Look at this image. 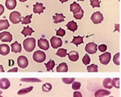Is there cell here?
<instances>
[{
    "label": "cell",
    "mask_w": 121,
    "mask_h": 97,
    "mask_svg": "<svg viewBox=\"0 0 121 97\" xmlns=\"http://www.w3.org/2000/svg\"><path fill=\"white\" fill-rule=\"evenodd\" d=\"M18 71V68L17 67H15V68H13V69H11V70H9L7 72H17Z\"/></svg>",
    "instance_id": "obj_43"
},
{
    "label": "cell",
    "mask_w": 121,
    "mask_h": 97,
    "mask_svg": "<svg viewBox=\"0 0 121 97\" xmlns=\"http://www.w3.org/2000/svg\"><path fill=\"white\" fill-rule=\"evenodd\" d=\"M32 32H34V30H33L32 28H30V27L27 26V27H24V28H23L21 33H22L24 36H31V35L32 34Z\"/></svg>",
    "instance_id": "obj_22"
},
{
    "label": "cell",
    "mask_w": 121,
    "mask_h": 97,
    "mask_svg": "<svg viewBox=\"0 0 121 97\" xmlns=\"http://www.w3.org/2000/svg\"><path fill=\"white\" fill-rule=\"evenodd\" d=\"M91 5L93 7H100V0H91Z\"/></svg>",
    "instance_id": "obj_36"
},
{
    "label": "cell",
    "mask_w": 121,
    "mask_h": 97,
    "mask_svg": "<svg viewBox=\"0 0 121 97\" xmlns=\"http://www.w3.org/2000/svg\"><path fill=\"white\" fill-rule=\"evenodd\" d=\"M54 24H58V23H61L65 20V16L61 13H55L54 15L52 16Z\"/></svg>",
    "instance_id": "obj_13"
},
{
    "label": "cell",
    "mask_w": 121,
    "mask_h": 97,
    "mask_svg": "<svg viewBox=\"0 0 121 97\" xmlns=\"http://www.w3.org/2000/svg\"><path fill=\"white\" fill-rule=\"evenodd\" d=\"M9 53H10L9 45H7V44H2L1 45H0V53H1V55L6 56Z\"/></svg>",
    "instance_id": "obj_16"
},
{
    "label": "cell",
    "mask_w": 121,
    "mask_h": 97,
    "mask_svg": "<svg viewBox=\"0 0 121 97\" xmlns=\"http://www.w3.org/2000/svg\"><path fill=\"white\" fill-rule=\"evenodd\" d=\"M21 82H27V83H40L41 80L36 78H23L20 79Z\"/></svg>",
    "instance_id": "obj_23"
},
{
    "label": "cell",
    "mask_w": 121,
    "mask_h": 97,
    "mask_svg": "<svg viewBox=\"0 0 121 97\" xmlns=\"http://www.w3.org/2000/svg\"><path fill=\"white\" fill-rule=\"evenodd\" d=\"M9 27H10L9 22L7 19H2V20L0 21V30L1 31L8 28Z\"/></svg>",
    "instance_id": "obj_26"
},
{
    "label": "cell",
    "mask_w": 121,
    "mask_h": 97,
    "mask_svg": "<svg viewBox=\"0 0 121 97\" xmlns=\"http://www.w3.org/2000/svg\"><path fill=\"white\" fill-rule=\"evenodd\" d=\"M112 79H110V78H107V79H105L103 82V86L107 89H112Z\"/></svg>",
    "instance_id": "obj_24"
},
{
    "label": "cell",
    "mask_w": 121,
    "mask_h": 97,
    "mask_svg": "<svg viewBox=\"0 0 121 97\" xmlns=\"http://www.w3.org/2000/svg\"><path fill=\"white\" fill-rule=\"evenodd\" d=\"M52 84L49 83H45L44 84H43L42 86V90L44 91V92H48L52 90Z\"/></svg>",
    "instance_id": "obj_31"
},
{
    "label": "cell",
    "mask_w": 121,
    "mask_h": 97,
    "mask_svg": "<svg viewBox=\"0 0 121 97\" xmlns=\"http://www.w3.org/2000/svg\"><path fill=\"white\" fill-rule=\"evenodd\" d=\"M82 7L78 3H76V2H73V3L70 4V11L73 13V14H77V13L80 12L82 11Z\"/></svg>",
    "instance_id": "obj_12"
},
{
    "label": "cell",
    "mask_w": 121,
    "mask_h": 97,
    "mask_svg": "<svg viewBox=\"0 0 121 97\" xmlns=\"http://www.w3.org/2000/svg\"><path fill=\"white\" fill-rule=\"evenodd\" d=\"M32 90H33V87H32V86L26 87V88H23L18 92V95H19V96H22V95L28 94V93H29L30 92H32Z\"/></svg>",
    "instance_id": "obj_27"
},
{
    "label": "cell",
    "mask_w": 121,
    "mask_h": 97,
    "mask_svg": "<svg viewBox=\"0 0 121 97\" xmlns=\"http://www.w3.org/2000/svg\"><path fill=\"white\" fill-rule=\"evenodd\" d=\"M113 62H114V63L116 64V65L117 66L120 65V53H119L115 54L114 57H113Z\"/></svg>",
    "instance_id": "obj_37"
},
{
    "label": "cell",
    "mask_w": 121,
    "mask_h": 97,
    "mask_svg": "<svg viewBox=\"0 0 121 97\" xmlns=\"http://www.w3.org/2000/svg\"><path fill=\"white\" fill-rule=\"evenodd\" d=\"M5 5L8 10H13L16 7V0H6Z\"/></svg>",
    "instance_id": "obj_19"
},
{
    "label": "cell",
    "mask_w": 121,
    "mask_h": 97,
    "mask_svg": "<svg viewBox=\"0 0 121 97\" xmlns=\"http://www.w3.org/2000/svg\"><path fill=\"white\" fill-rule=\"evenodd\" d=\"M83 15H84V11L82 10L80 12L77 13V14H73V17H74L76 19H82V18L83 17Z\"/></svg>",
    "instance_id": "obj_38"
},
{
    "label": "cell",
    "mask_w": 121,
    "mask_h": 97,
    "mask_svg": "<svg viewBox=\"0 0 121 97\" xmlns=\"http://www.w3.org/2000/svg\"><path fill=\"white\" fill-rule=\"evenodd\" d=\"M95 97H105V96H95Z\"/></svg>",
    "instance_id": "obj_48"
},
{
    "label": "cell",
    "mask_w": 121,
    "mask_h": 97,
    "mask_svg": "<svg viewBox=\"0 0 121 97\" xmlns=\"http://www.w3.org/2000/svg\"><path fill=\"white\" fill-rule=\"evenodd\" d=\"M1 71L2 72H4V70H3V66L1 65Z\"/></svg>",
    "instance_id": "obj_46"
},
{
    "label": "cell",
    "mask_w": 121,
    "mask_h": 97,
    "mask_svg": "<svg viewBox=\"0 0 121 97\" xmlns=\"http://www.w3.org/2000/svg\"><path fill=\"white\" fill-rule=\"evenodd\" d=\"M110 97H114V96H110Z\"/></svg>",
    "instance_id": "obj_51"
},
{
    "label": "cell",
    "mask_w": 121,
    "mask_h": 97,
    "mask_svg": "<svg viewBox=\"0 0 121 97\" xmlns=\"http://www.w3.org/2000/svg\"><path fill=\"white\" fill-rule=\"evenodd\" d=\"M83 43V37L82 36H73V40H72V44H74L75 45L78 46L79 44H82Z\"/></svg>",
    "instance_id": "obj_25"
},
{
    "label": "cell",
    "mask_w": 121,
    "mask_h": 97,
    "mask_svg": "<svg viewBox=\"0 0 121 97\" xmlns=\"http://www.w3.org/2000/svg\"><path fill=\"white\" fill-rule=\"evenodd\" d=\"M97 49H98V45L94 42H90L85 47L86 52L90 54H95L97 52Z\"/></svg>",
    "instance_id": "obj_6"
},
{
    "label": "cell",
    "mask_w": 121,
    "mask_h": 97,
    "mask_svg": "<svg viewBox=\"0 0 121 97\" xmlns=\"http://www.w3.org/2000/svg\"><path fill=\"white\" fill-rule=\"evenodd\" d=\"M45 9V7L43 6L42 3H36L35 5L33 6V13H36V14H41L43 11Z\"/></svg>",
    "instance_id": "obj_10"
},
{
    "label": "cell",
    "mask_w": 121,
    "mask_h": 97,
    "mask_svg": "<svg viewBox=\"0 0 121 97\" xmlns=\"http://www.w3.org/2000/svg\"><path fill=\"white\" fill-rule=\"evenodd\" d=\"M55 66V62L53 60H49L46 64H45V67H46V70L47 71H50L53 69V67Z\"/></svg>",
    "instance_id": "obj_28"
},
{
    "label": "cell",
    "mask_w": 121,
    "mask_h": 97,
    "mask_svg": "<svg viewBox=\"0 0 121 97\" xmlns=\"http://www.w3.org/2000/svg\"><path fill=\"white\" fill-rule=\"evenodd\" d=\"M99 62L103 64V65H107L111 61V58H112V55H111V53L109 52H105L103 54L99 55Z\"/></svg>",
    "instance_id": "obj_4"
},
{
    "label": "cell",
    "mask_w": 121,
    "mask_h": 97,
    "mask_svg": "<svg viewBox=\"0 0 121 97\" xmlns=\"http://www.w3.org/2000/svg\"><path fill=\"white\" fill-rule=\"evenodd\" d=\"M68 57L69 59L72 62H76L78 60L79 58V54L77 51H71L68 53Z\"/></svg>",
    "instance_id": "obj_17"
},
{
    "label": "cell",
    "mask_w": 121,
    "mask_h": 97,
    "mask_svg": "<svg viewBox=\"0 0 121 97\" xmlns=\"http://www.w3.org/2000/svg\"><path fill=\"white\" fill-rule=\"evenodd\" d=\"M10 86H11V83H10L9 79H6V78L1 79V80H0V87H1V89L5 90V89L9 88Z\"/></svg>",
    "instance_id": "obj_15"
},
{
    "label": "cell",
    "mask_w": 121,
    "mask_h": 97,
    "mask_svg": "<svg viewBox=\"0 0 121 97\" xmlns=\"http://www.w3.org/2000/svg\"><path fill=\"white\" fill-rule=\"evenodd\" d=\"M4 12V7L3 5H0V15H3Z\"/></svg>",
    "instance_id": "obj_44"
},
{
    "label": "cell",
    "mask_w": 121,
    "mask_h": 97,
    "mask_svg": "<svg viewBox=\"0 0 121 97\" xmlns=\"http://www.w3.org/2000/svg\"><path fill=\"white\" fill-rule=\"evenodd\" d=\"M111 94L110 91L105 90V89H99V90L96 91L95 93V96H109Z\"/></svg>",
    "instance_id": "obj_18"
},
{
    "label": "cell",
    "mask_w": 121,
    "mask_h": 97,
    "mask_svg": "<svg viewBox=\"0 0 121 97\" xmlns=\"http://www.w3.org/2000/svg\"><path fill=\"white\" fill-rule=\"evenodd\" d=\"M98 48H99V50L100 52L105 53V52H106V50H107V46L105 44H100V45L99 46Z\"/></svg>",
    "instance_id": "obj_41"
},
{
    "label": "cell",
    "mask_w": 121,
    "mask_h": 97,
    "mask_svg": "<svg viewBox=\"0 0 121 97\" xmlns=\"http://www.w3.org/2000/svg\"><path fill=\"white\" fill-rule=\"evenodd\" d=\"M50 43H51V46L53 48H58L62 45V40L61 39L57 37V36H52L50 39Z\"/></svg>",
    "instance_id": "obj_7"
},
{
    "label": "cell",
    "mask_w": 121,
    "mask_h": 97,
    "mask_svg": "<svg viewBox=\"0 0 121 97\" xmlns=\"http://www.w3.org/2000/svg\"><path fill=\"white\" fill-rule=\"evenodd\" d=\"M91 20L95 24H99L103 22V15L100 11H96V12L93 13V15H91Z\"/></svg>",
    "instance_id": "obj_5"
},
{
    "label": "cell",
    "mask_w": 121,
    "mask_h": 97,
    "mask_svg": "<svg viewBox=\"0 0 121 97\" xmlns=\"http://www.w3.org/2000/svg\"><path fill=\"white\" fill-rule=\"evenodd\" d=\"M0 97H3V96H0Z\"/></svg>",
    "instance_id": "obj_50"
},
{
    "label": "cell",
    "mask_w": 121,
    "mask_h": 97,
    "mask_svg": "<svg viewBox=\"0 0 121 97\" xmlns=\"http://www.w3.org/2000/svg\"><path fill=\"white\" fill-rule=\"evenodd\" d=\"M11 51L15 53H20L22 51V46H21V44L18 41H15L13 44H11Z\"/></svg>",
    "instance_id": "obj_14"
},
{
    "label": "cell",
    "mask_w": 121,
    "mask_h": 97,
    "mask_svg": "<svg viewBox=\"0 0 121 97\" xmlns=\"http://www.w3.org/2000/svg\"><path fill=\"white\" fill-rule=\"evenodd\" d=\"M81 87V83L79 82H73L72 83V88L73 89V90H78V89Z\"/></svg>",
    "instance_id": "obj_39"
},
{
    "label": "cell",
    "mask_w": 121,
    "mask_h": 97,
    "mask_svg": "<svg viewBox=\"0 0 121 97\" xmlns=\"http://www.w3.org/2000/svg\"><path fill=\"white\" fill-rule=\"evenodd\" d=\"M78 1H83V0H78Z\"/></svg>",
    "instance_id": "obj_49"
},
{
    "label": "cell",
    "mask_w": 121,
    "mask_h": 97,
    "mask_svg": "<svg viewBox=\"0 0 121 97\" xmlns=\"http://www.w3.org/2000/svg\"><path fill=\"white\" fill-rule=\"evenodd\" d=\"M56 36H64L65 35L66 33V32L64 29H62V28H59L58 30H56Z\"/></svg>",
    "instance_id": "obj_40"
},
{
    "label": "cell",
    "mask_w": 121,
    "mask_h": 97,
    "mask_svg": "<svg viewBox=\"0 0 121 97\" xmlns=\"http://www.w3.org/2000/svg\"><path fill=\"white\" fill-rule=\"evenodd\" d=\"M112 87L116 88H120V79L119 78H115L112 80Z\"/></svg>",
    "instance_id": "obj_33"
},
{
    "label": "cell",
    "mask_w": 121,
    "mask_h": 97,
    "mask_svg": "<svg viewBox=\"0 0 121 97\" xmlns=\"http://www.w3.org/2000/svg\"><path fill=\"white\" fill-rule=\"evenodd\" d=\"M17 63L19 67L24 69L28 66V60L25 56H19L17 59Z\"/></svg>",
    "instance_id": "obj_8"
},
{
    "label": "cell",
    "mask_w": 121,
    "mask_h": 97,
    "mask_svg": "<svg viewBox=\"0 0 121 97\" xmlns=\"http://www.w3.org/2000/svg\"><path fill=\"white\" fill-rule=\"evenodd\" d=\"M32 58L36 62H43L46 59V54L44 52L40 51V50H37V51H36L33 53Z\"/></svg>",
    "instance_id": "obj_2"
},
{
    "label": "cell",
    "mask_w": 121,
    "mask_h": 97,
    "mask_svg": "<svg viewBox=\"0 0 121 97\" xmlns=\"http://www.w3.org/2000/svg\"><path fill=\"white\" fill-rule=\"evenodd\" d=\"M10 20L11 21V23L16 24H19L20 21H22V19H21V15L19 11H12V12L10 14L9 16Z\"/></svg>",
    "instance_id": "obj_3"
},
{
    "label": "cell",
    "mask_w": 121,
    "mask_h": 97,
    "mask_svg": "<svg viewBox=\"0 0 121 97\" xmlns=\"http://www.w3.org/2000/svg\"><path fill=\"white\" fill-rule=\"evenodd\" d=\"M73 97H82V95L80 92H73Z\"/></svg>",
    "instance_id": "obj_42"
},
{
    "label": "cell",
    "mask_w": 121,
    "mask_h": 97,
    "mask_svg": "<svg viewBox=\"0 0 121 97\" xmlns=\"http://www.w3.org/2000/svg\"><path fill=\"white\" fill-rule=\"evenodd\" d=\"M75 81V78H62V82L65 84H71Z\"/></svg>",
    "instance_id": "obj_34"
},
{
    "label": "cell",
    "mask_w": 121,
    "mask_h": 97,
    "mask_svg": "<svg viewBox=\"0 0 121 97\" xmlns=\"http://www.w3.org/2000/svg\"><path fill=\"white\" fill-rule=\"evenodd\" d=\"M56 71L57 72H67L68 71V65L65 62H61L56 67Z\"/></svg>",
    "instance_id": "obj_20"
},
{
    "label": "cell",
    "mask_w": 121,
    "mask_h": 97,
    "mask_svg": "<svg viewBox=\"0 0 121 97\" xmlns=\"http://www.w3.org/2000/svg\"><path fill=\"white\" fill-rule=\"evenodd\" d=\"M38 46L39 48L43 50H48V48H49V43L46 39H39Z\"/></svg>",
    "instance_id": "obj_11"
},
{
    "label": "cell",
    "mask_w": 121,
    "mask_h": 97,
    "mask_svg": "<svg viewBox=\"0 0 121 97\" xmlns=\"http://www.w3.org/2000/svg\"><path fill=\"white\" fill-rule=\"evenodd\" d=\"M87 71L89 72H98V66L95 64H91L87 66Z\"/></svg>",
    "instance_id": "obj_32"
},
{
    "label": "cell",
    "mask_w": 121,
    "mask_h": 97,
    "mask_svg": "<svg viewBox=\"0 0 121 97\" xmlns=\"http://www.w3.org/2000/svg\"><path fill=\"white\" fill-rule=\"evenodd\" d=\"M27 0H19V2H21V3H24V2H26Z\"/></svg>",
    "instance_id": "obj_47"
},
{
    "label": "cell",
    "mask_w": 121,
    "mask_h": 97,
    "mask_svg": "<svg viewBox=\"0 0 121 97\" xmlns=\"http://www.w3.org/2000/svg\"><path fill=\"white\" fill-rule=\"evenodd\" d=\"M56 54L60 57H64L67 55V50H66L65 48H59V49L56 51Z\"/></svg>",
    "instance_id": "obj_29"
},
{
    "label": "cell",
    "mask_w": 121,
    "mask_h": 97,
    "mask_svg": "<svg viewBox=\"0 0 121 97\" xmlns=\"http://www.w3.org/2000/svg\"><path fill=\"white\" fill-rule=\"evenodd\" d=\"M0 39L3 42H11L12 40V36L8 32H3L0 34Z\"/></svg>",
    "instance_id": "obj_9"
},
{
    "label": "cell",
    "mask_w": 121,
    "mask_h": 97,
    "mask_svg": "<svg viewBox=\"0 0 121 97\" xmlns=\"http://www.w3.org/2000/svg\"><path fill=\"white\" fill-rule=\"evenodd\" d=\"M82 62L84 65H89L91 62V58H90L88 54H85V56L82 58Z\"/></svg>",
    "instance_id": "obj_35"
},
{
    "label": "cell",
    "mask_w": 121,
    "mask_h": 97,
    "mask_svg": "<svg viewBox=\"0 0 121 97\" xmlns=\"http://www.w3.org/2000/svg\"><path fill=\"white\" fill-rule=\"evenodd\" d=\"M59 1H60L61 3H65V2H67L68 0H59Z\"/></svg>",
    "instance_id": "obj_45"
},
{
    "label": "cell",
    "mask_w": 121,
    "mask_h": 97,
    "mask_svg": "<svg viewBox=\"0 0 121 97\" xmlns=\"http://www.w3.org/2000/svg\"><path fill=\"white\" fill-rule=\"evenodd\" d=\"M66 27H67V28L69 29V31H71V32H75L78 29V24H76V22H74V21H69V22L66 24Z\"/></svg>",
    "instance_id": "obj_21"
},
{
    "label": "cell",
    "mask_w": 121,
    "mask_h": 97,
    "mask_svg": "<svg viewBox=\"0 0 121 97\" xmlns=\"http://www.w3.org/2000/svg\"><path fill=\"white\" fill-rule=\"evenodd\" d=\"M23 48L27 52H32L36 47V40L32 37L27 38L23 40Z\"/></svg>",
    "instance_id": "obj_1"
},
{
    "label": "cell",
    "mask_w": 121,
    "mask_h": 97,
    "mask_svg": "<svg viewBox=\"0 0 121 97\" xmlns=\"http://www.w3.org/2000/svg\"><path fill=\"white\" fill-rule=\"evenodd\" d=\"M32 14L25 16L24 18L22 19L21 24H29L31 22H32V20H31V19H32Z\"/></svg>",
    "instance_id": "obj_30"
}]
</instances>
